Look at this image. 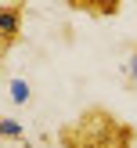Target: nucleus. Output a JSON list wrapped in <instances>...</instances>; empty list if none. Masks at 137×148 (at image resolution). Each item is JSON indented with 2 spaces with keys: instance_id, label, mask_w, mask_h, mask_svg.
Returning a JSON list of instances; mask_svg holds the SVG:
<instances>
[{
  "instance_id": "1",
  "label": "nucleus",
  "mask_w": 137,
  "mask_h": 148,
  "mask_svg": "<svg viewBox=\"0 0 137 148\" xmlns=\"http://www.w3.org/2000/svg\"><path fill=\"white\" fill-rule=\"evenodd\" d=\"M61 148H137V127L105 105H87L79 116L58 127Z\"/></svg>"
},
{
  "instance_id": "2",
  "label": "nucleus",
  "mask_w": 137,
  "mask_h": 148,
  "mask_svg": "<svg viewBox=\"0 0 137 148\" xmlns=\"http://www.w3.org/2000/svg\"><path fill=\"white\" fill-rule=\"evenodd\" d=\"M22 14H25V4H22V0L0 4V54H7V51L18 43V36H22Z\"/></svg>"
},
{
  "instance_id": "3",
  "label": "nucleus",
  "mask_w": 137,
  "mask_h": 148,
  "mask_svg": "<svg viewBox=\"0 0 137 148\" xmlns=\"http://www.w3.org/2000/svg\"><path fill=\"white\" fill-rule=\"evenodd\" d=\"M69 11H83V14H94V18H115L123 11L119 0H69Z\"/></svg>"
},
{
  "instance_id": "4",
  "label": "nucleus",
  "mask_w": 137,
  "mask_h": 148,
  "mask_svg": "<svg viewBox=\"0 0 137 148\" xmlns=\"http://www.w3.org/2000/svg\"><path fill=\"white\" fill-rule=\"evenodd\" d=\"M0 134H4V141H22V127L14 119H0Z\"/></svg>"
},
{
  "instance_id": "5",
  "label": "nucleus",
  "mask_w": 137,
  "mask_h": 148,
  "mask_svg": "<svg viewBox=\"0 0 137 148\" xmlns=\"http://www.w3.org/2000/svg\"><path fill=\"white\" fill-rule=\"evenodd\" d=\"M126 76L137 79V51H134V58H130V65H126Z\"/></svg>"
}]
</instances>
